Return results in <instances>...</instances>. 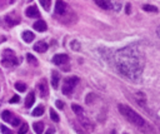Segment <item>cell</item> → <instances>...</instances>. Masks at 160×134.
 <instances>
[{
    "label": "cell",
    "instance_id": "cell-5",
    "mask_svg": "<svg viewBox=\"0 0 160 134\" xmlns=\"http://www.w3.org/2000/svg\"><path fill=\"white\" fill-rule=\"evenodd\" d=\"M5 21L9 26H14V25H18L20 23V15L16 13V11H11L10 14H8L5 16Z\"/></svg>",
    "mask_w": 160,
    "mask_h": 134
},
{
    "label": "cell",
    "instance_id": "cell-9",
    "mask_svg": "<svg viewBox=\"0 0 160 134\" xmlns=\"http://www.w3.org/2000/svg\"><path fill=\"white\" fill-rule=\"evenodd\" d=\"M25 14H26L28 18H39L40 16V13H39L37 7H29L25 10Z\"/></svg>",
    "mask_w": 160,
    "mask_h": 134
},
{
    "label": "cell",
    "instance_id": "cell-20",
    "mask_svg": "<svg viewBox=\"0 0 160 134\" xmlns=\"http://www.w3.org/2000/svg\"><path fill=\"white\" fill-rule=\"evenodd\" d=\"M2 118H3V120H4V122L10 123V120H11L13 115H11V113H10L9 110H4V112L2 113Z\"/></svg>",
    "mask_w": 160,
    "mask_h": 134
},
{
    "label": "cell",
    "instance_id": "cell-4",
    "mask_svg": "<svg viewBox=\"0 0 160 134\" xmlns=\"http://www.w3.org/2000/svg\"><path fill=\"white\" fill-rule=\"evenodd\" d=\"M78 83H79V78H78V77L67 78L65 80H64V84H63V88H61L63 93L65 94V95H69V94L74 90V88H75V85H76Z\"/></svg>",
    "mask_w": 160,
    "mask_h": 134
},
{
    "label": "cell",
    "instance_id": "cell-14",
    "mask_svg": "<svg viewBox=\"0 0 160 134\" xmlns=\"http://www.w3.org/2000/svg\"><path fill=\"white\" fill-rule=\"evenodd\" d=\"M59 80H60V75H59V73L58 72H53L51 73V85H53V88H58L59 87Z\"/></svg>",
    "mask_w": 160,
    "mask_h": 134
},
{
    "label": "cell",
    "instance_id": "cell-28",
    "mask_svg": "<svg viewBox=\"0 0 160 134\" xmlns=\"http://www.w3.org/2000/svg\"><path fill=\"white\" fill-rule=\"evenodd\" d=\"M0 132H2V134H13L11 130L9 128H6L5 125H0Z\"/></svg>",
    "mask_w": 160,
    "mask_h": 134
},
{
    "label": "cell",
    "instance_id": "cell-33",
    "mask_svg": "<svg viewBox=\"0 0 160 134\" xmlns=\"http://www.w3.org/2000/svg\"><path fill=\"white\" fill-rule=\"evenodd\" d=\"M54 133H55V129L54 128H49L44 134H54Z\"/></svg>",
    "mask_w": 160,
    "mask_h": 134
},
{
    "label": "cell",
    "instance_id": "cell-19",
    "mask_svg": "<svg viewBox=\"0 0 160 134\" xmlns=\"http://www.w3.org/2000/svg\"><path fill=\"white\" fill-rule=\"evenodd\" d=\"M44 114V105H38L34 110H33V115L34 117H40Z\"/></svg>",
    "mask_w": 160,
    "mask_h": 134
},
{
    "label": "cell",
    "instance_id": "cell-24",
    "mask_svg": "<svg viewBox=\"0 0 160 134\" xmlns=\"http://www.w3.org/2000/svg\"><path fill=\"white\" fill-rule=\"evenodd\" d=\"M143 9H144L145 11H150V13H156V11H158V8H156V7L149 5V4H145V5L143 7Z\"/></svg>",
    "mask_w": 160,
    "mask_h": 134
},
{
    "label": "cell",
    "instance_id": "cell-7",
    "mask_svg": "<svg viewBox=\"0 0 160 134\" xmlns=\"http://www.w3.org/2000/svg\"><path fill=\"white\" fill-rule=\"evenodd\" d=\"M38 90H39L40 96H43V98H46V96H48L49 88H48V83H46L45 79H41V80L38 83Z\"/></svg>",
    "mask_w": 160,
    "mask_h": 134
},
{
    "label": "cell",
    "instance_id": "cell-25",
    "mask_svg": "<svg viewBox=\"0 0 160 134\" xmlns=\"http://www.w3.org/2000/svg\"><path fill=\"white\" fill-rule=\"evenodd\" d=\"M50 118H51V120L53 122H55V123H58L59 120H60V118H59V115H58V113L54 110V109H50Z\"/></svg>",
    "mask_w": 160,
    "mask_h": 134
},
{
    "label": "cell",
    "instance_id": "cell-2",
    "mask_svg": "<svg viewBox=\"0 0 160 134\" xmlns=\"http://www.w3.org/2000/svg\"><path fill=\"white\" fill-rule=\"evenodd\" d=\"M119 112L126 118V120H129L132 124L136 125L139 129H143V130H144V128L148 127L145 119H144L140 114H138L135 110H133L130 107L124 105V104H120V105H119Z\"/></svg>",
    "mask_w": 160,
    "mask_h": 134
},
{
    "label": "cell",
    "instance_id": "cell-8",
    "mask_svg": "<svg viewBox=\"0 0 160 134\" xmlns=\"http://www.w3.org/2000/svg\"><path fill=\"white\" fill-rule=\"evenodd\" d=\"M69 61V56L67 54H56L53 58V63L56 65H63V64H67Z\"/></svg>",
    "mask_w": 160,
    "mask_h": 134
},
{
    "label": "cell",
    "instance_id": "cell-1",
    "mask_svg": "<svg viewBox=\"0 0 160 134\" xmlns=\"http://www.w3.org/2000/svg\"><path fill=\"white\" fill-rule=\"evenodd\" d=\"M116 68L123 77L135 80L143 73V55L138 49L130 47L124 48L116 53Z\"/></svg>",
    "mask_w": 160,
    "mask_h": 134
},
{
    "label": "cell",
    "instance_id": "cell-30",
    "mask_svg": "<svg viewBox=\"0 0 160 134\" xmlns=\"http://www.w3.org/2000/svg\"><path fill=\"white\" fill-rule=\"evenodd\" d=\"M74 128H75V130H76L79 134H88V133H85V132H84V130H83L80 127H78L76 124H74Z\"/></svg>",
    "mask_w": 160,
    "mask_h": 134
},
{
    "label": "cell",
    "instance_id": "cell-21",
    "mask_svg": "<svg viewBox=\"0 0 160 134\" xmlns=\"http://www.w3.org/2000/svg\"><path fill=\"white\" fill-rule=\"evenodd\" d=\"M109 5L116 11L120 10V2H118V0H109Z\"/></svg>",
    "mask_w": 160,
    "mask_h": 134
},
{
    "label": "cell",
    "instance_id": "cell-26",
    "mask_svg": "<svg viewBox=\"0 0 160 134\" xmlns=\"http://www.w3.org/2000/svg\"><path fill=\"white\" fill-rule=\"evenodd\" d=\"M26 60H28L30 64H33V65H38V60L35 59L34 55H31V54H26Z\"/></svg>",
    "mask_w": 160,
    "mask_h": 134
},
{
    "label": "cell",
    "instance_id": "cell-35",
    "mask_svg": "<svg viewBox=\"0 0 160 134\" xmlns=\"http://www.w3.org/2000/svg\"><path fill=\"white\" fill-rule=\"evenodd\" d=\"M156 34H158V37L160 38V25L158 26V29H156Z\"/></svg>",
    "mask_w": 160,
    "mask_h": 134
},
{
    "label": "cell",
    "instance_id": "cell-12",
    "mask_svg": "<svg viewBox=\"0 0 160 134\" xmlns=\"http://www.w3.org/2000/svg\"><path fill=\"white\" fill-rule=\"evenodd\" d=\"M48 44L45 42H38L35 45H34V50L38 51V53H45L48 50Z\"/></svg>",
    "mask_w": 160,
    "mask_h": 134
},
{
    "label": "cell",
    "instance_id": "cell-31",
    "mask_svg": "<svg viewBox=\"0 0 160 134\" xmlns=\"http://www.w3.org/2000/svg\"><path fill=\"white\" fill-rule=\"evenodd\" d=\"M9 102H10L11 104H14V103H18V102H19V96H18V95H14V96H13V98L9 100Z\"/></svg>",
    "mask_w": 160,
    "mask_h": 134
},
{
    "label": "cell",
    "instance_id": "cell-37",
    "mask_svg": "<svg viewBox=\"0 0 160 134\" xmlns=\"http://www.w3.org/2000/svg\"><path fill=\"white\" fill-rule=\"evenodd\" d=\"M124 134H126V133H124Z\"/></svg>",
    "mask_w": 160,
    "mask_h": 134
},
{
    "label": "cell",
    "instance_id": "cell-11",
    "mask_svg": "<svg viewBox=\"0 0 160 134\" xmlns=\"http://www.w3.org/2000/svg\"><path fill=\"white\" fill-rule=\"evenodd\" d=\"M35 102V93L34 92H30L25 99V108H31V105L34 104Z\"/></svg>",
    "mask_w": 160,
    "mask_h": 134
},
{
    "label": "cell",
    "instance_id": "cell-23",
    "mask_svg": "<svg viewBox=\"0 0 160 134\" xmlns=\"http://www.w3.org/2000/svg\"><path fill=\"white\" fill-rule=\"evenodd\" d=\"M15 89H16L18 92H20V93H24V92L26 90V85H25L24 83L18 82V83H15Z\"/></svg>",
    "mask_w": 160,
    "mask_h": 134
},
{
    "label": "cell",
    "instance_id": "cell-16",
    "mask_svg": "<svg viewBox=\"0 0 160 134\" xmlns=\"http://www.w3.org/2000/svg\"><path fill=\"white\" fill-rule=\"evenodd\" d=\"M95 4L98 7H100L102 9H110V5H109V2L108 0H94Z\"/></svg>",
    "mask_w": 160,
    "mask_h": 134
},
{
    "label": "cell",
    "instance_id": "cell-3",
    "mask_svg": "<svg viewBox=\"0 0 160 134\" xmlns=\"http://www.w3.org/2000/svg\"><path fill=\"white\" fill-rule=\"evenodd\" d=\"M3 64L5 66H8V68H11V66H15L19 64V59L13 50L5 49L3 51Z\"/></svg>",
    "mask_w": 160,
    "mask_h": 134
},
{
    "label": "cell",
    "instance_id": "cell-17",
    "mask_svg": "<svg viewBox=\"0 0 160 134\" xmlns=\"http://www.w3.org/2000/svg\"><path fill=\"white\" fill-rule=\"evenodd\" d=\"M71 109H73V112H74L78 117L84 115V110H83V108H81L80 105H78V104H73V105H71Z\"/></svg>",
    "mask_w": 160,
    "mask_h": 134
},
{
    "label": "cell",
    "instance_id": "cell-29",
    "mask_svg": "<svg viewBox=\"0 0 160 134\" xmlns=\"http://www.w3.org/2000/svg\"><path fill=\"white\" fill-rule=\"evenodd\" d=\"M10 124L11 125H14V127H18L19 125V118H11V120H10Z\"/></svg>",
    "mask_w": 160,
    "mask_h": 134
},
{
    "label": "cell",
    "instance_id": "cell-36",
    "mask_svg": "<svg viewBox=\"0 0 160 134\" xmlns=\"http://www.w3.org/2000/svg\"><path fill=\"white\" fill-rule=\"evenodd\" d=\"M14 2H15V0H11V4H13V3H14Z\"/></svg>",
    "mask_w": 160,
    "mask_h": 134
},
{
    "label": "cell",
    "instance_id": "cell-32",
    "mask_svg": "<svg viewBox=\"0 0 160 134\" xmlns=\"http://www.w3.org/2000/svg\"><path fill=\"white\" fill-rule=\"evenodd\" d=\"M55 104H56V107H58L59 109H63V108H64V103L61 102V100H56Z\"/></svg>",
    "mask_w": 160,
    "mask_h": 134
},
{
    "label": "cell",
    "instance_id": "cell-15",
    "mask_svg": "<svg viewBox=\"0 0 160 134\" xmlns=\"http://www.w3.org/2000/svg\"><path fill=\"white\" fill-rule=\"evenodd\" d=\"M33 128H34V130H35L37 134H43L44 133V124L41 122H35L33 124Z\"/></svg>",
    "mask_w": 160,
    "mask_h": 134
},
{
    "label": "cell",
    "instance_id": "cell-34",
    "mask_svg": "<svg viewBox=\"0 0 160 134\" xmlns=\"http://www.w3.org/2000/svg\"><path fill=\"white\" fill-rule=\"evenodd\" d=\"M130 8H132V7H130V4H126V13H128V14L130 13Z\"/></svg>",
    "mask_w": 160,
    "mask_h": 134
},
{
    "label": "cell",
    "instance_id": "cell-13",
    "mask_svg": "<svg viewBox=\"0 0 160 134\" xmlns=\"http://www.w3.org/2000/svg\"><path fill=\"white\" fill-rule=\"evenodd\" d=\"M34 38H35L34 33H31V31H29V30H26V31L23 33V40H24L25 43H31V42L34 40Z\"/></svg>",
    "mask_w": 160,
    "mask_h": 134
},
{
    "label": "cell",
    "instance_id": "cell-10",
    "mask_svg": "<svg viewBox=\"0 0 160 134\" xmlns=\"http://www.w3.org/2000/svg\"><path fill=\"white\" fill-rule=\"evenodd\" d=\"M33 28H34L37 31H40V33H44V31H46V29H48L46 23H45L44 20H38V21H35L34 25H33Z\"/></svg>",
    "mask_w": 160,
    "mask_h": 134
},
{
    "label": "cell",
    "instance_id": "cell-27",
    "mask_svg": "<svg viewBox=\"0 0 160 134\" xmlns=\"http://www.w3.org/2000/svg\"><path fill=\"white\" fill-rule=\"evenodd\" d=\"M28 130H29V125L26 123H23L21 127L19 128V134H25Z\"/></svg>",
    "mask_w": 160,
    "mask_h": 134
},
{
    "label": "cell",
    "instance_id": "cell-6",
    "mask_svg": "<svg viewBox=\"0 0 160 134\" xmlns=\"http://www.w3.org/2000/svg\"><path fill=\"white\" fill-rule=\"evenodd\" d=\"M68 10V5L63 2V0H56L55 3V14L56 15H64Z\"/></svg>",
    "mask_w": 160,
    "mask_h": 134
},
{
    "label": "cell",
    "instance_id": "cell-22",
    "mask_svg": "<svg viewBox=\"0 0 160 134\" xmlns=\"http://www.w3.org/2000/svg\"><path fill=\"white\" fill-rule=\"evenodd\" d=\"M70 48L74 50V51H79L80 50V43L78 42V40H73V42H70Z\"/></svg>",
    "mask_w": 160,
    "mask_h": 134
},
{
    "label": "cell",
    "instance_id": "cell-18",
    "mask_svg": "<svg viewBox=\"0 0 160 134\" xmlns=\"http://www.w3.org/2000/svg\"><path fill=\"white\" fill-rule=\"evenodd\" d=\"M40 5L44 8V10L49 11L50 10V7H51V0H39Z\"/></svg>",
    "mask_w": 160,
    "mask_h": 134
}]
</instances>
